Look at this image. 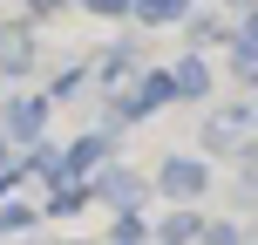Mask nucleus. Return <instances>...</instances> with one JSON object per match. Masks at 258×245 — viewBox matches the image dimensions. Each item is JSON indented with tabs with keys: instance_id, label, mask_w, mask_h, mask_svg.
Listing matches in <instances>:
<instances>
[{
	"instance_id": "1",
	"label": "nucleus",
	"mask_w": 258,
	"mask_h": 245,
	"mask_svg": "<svg viewBox=\"0 0 258 245\" xmlns=\"http://www.w3.org/2000/svg\"><path fill=\"white\" fill-rule=\"evenodd\" d=\"M163 103H177V75H170V68H163V75H143L129 95H116V103H109V136H116L129 116H150V109H163Z\"/></svg>"
},
{
	"instance_id": "2",
	"label": "nucleus",
	"mask_w": 258,
	"mask_h": 245,
	"mask_svg": "<svg viewBox=\"0 0 258 245\" xmlns=\"http://www.w3.org/2000/svg\"><path fill=\"white\" fill-rule=\"evenodd\" d=\"M204 184H211L204 157H163V170H156V191H163V198H177V205H183V198H197Z\"/></svg>"
},
{
	"instance_id": "3",
	"label": "nucleus",
	"mask_w": 258,
	"mask_h": 245,
	"mask_svg": "<svg viewBox=\"0 0 258 245\" xmlns=\"http://www.w3.org/2000/svg\"><path fill=\"white\" fill-rule=\"evenodd\" d=\"M41 123H48V103H41V95H14V103H7V136L14 143L41 150Z\"/></svg>"
},
{
	"instance_id": "4",
	"label": "nucleus",
	"mask_w": 258,
	"mask_h": 245,
	"mask_svg": "<svg viewBox=\"0 0 258 245\" xmlns=\"http://www.w3.org/2000/svg\"><path fill=\"white\" fill-rule=\"evenodd\" d=\"M95 198H109V205H122V218H129V205L143 198V177H136V170H122V164H109L102 177H95Z\"/></svg>"
},
{
	"instance_id": "5",
	"label": "nucleus",
	"mask_w": 258,
	"mask_h": 245,
	"mask_svg": "<svg viewBox=\"0 0 258 245\" xmlns=\"http://www.w3.org/2000/svg\"><path fill=\"white\" fill-rule=\"evenodd\" d=\"M102 157H109V129H89V136H75V143H68V177L82 184L95 164H102Z\"/></svg>"
},
{
	"instance_id": "6",
	"label": "nucleus",
	"mask_w": 258,
	"mask_h": 245,
	"mask_svg": "<svg viewBox=\"0 0 258 245\" xmlns=\"http://www.w3.org/2000/svg\"><path fill=\"white\" fill-rule=\"evenodd\" d=\"M245 129H251V109H224V116H211V129H204V150H238Z\"/></svg>"
},
{
	"instance_id": "7",
	"label": "nucleus",
	"mask_w": 258,
	"mask_h": 245,
	"mask_svg": "<svg viewBox=\"0 0 258 245\" xmlns=\"http://www.w3.org/2000/svg\"><path fill=\"white\" fill-rule=\"evenodd\" d=\"M231 62H238V75H258V14H245V21L231 27Z\"/></svg>"
},
{
	"instance_id": "8",
	"label": "nucleus",
	"mask_w": 258,
	"mask_h": 245,
	"mask_svg": "<svg viewBox=\"0 0 258 245\" xmlns=\"http://www.w3.org/2000/svg\"><path fill=\"white\" fill-rule=\"evenodd\" d=\"M211 225L197 218V211H177V218H163V232H156V245H197Z\"/></svg>"
},
{
	"instance_id": "9",
	"label": "nucleus",
	"mask_w": 258,
	"mask_h": 245,
	"mask_svg": "<svg viewBox=\"0 0 258 245\" xmlns=\"http://www.w3.org/2000/svg\"><path fill=\"white\" fill-rule=\"evenodd\" d=\"M170 75H177V95H211V68L197 62V55H183Z\"/></svg>"
},
{
	"instance_id": "10",
	"label": "nucleus",
	"mask_w": 258,
	"mask_h": 245,
	"mask_svg": "<svg viewBox=\"0 0 258 245\" xmlns=\"http://www.w3.org/2000/svg\"><path fill=\"white\" fill-rule=\"evenodd\" d=\"M89 198H95V184H61V191L48 198V211H54V218H68V211H82Z\"/></svg>"
},
{
	"instance_id": "11",
	"label": "nucleus",
	"mask_w": 258,
	"mask_h": 245,
	"mask_svg": "<svg viewBox=\"0 0 258 245\" xmlns=\"http://www.w3.org/2000/svg\"><path fill=\"white\" fill-rule=\"evenodd\" d=\"M183 14V0H136V21H150V27H170Z\"/></svg>"
},
{
	"instance_id": "12",
	"label": "nucleus",
	"mask_w": 258,
	"mask_h": 245,
	"mask_svg": "<svg viewBox=\"0 0 258 245\" xmlns=\"http://www.w3.org/2000/svg\"><path fill=\"white\" fill-rule=\"evenodd\" d=\"M82 75H89V68H61V75H54V89H48V95H54V103H61V95H75V89H82Z\"/></svg>"
},
{
	"instance_id": "13",
	"label": "nucleus",
	"mask_w": 258,
	"mask_h": 245,
	"mask_svg": "<svg viewBox=\"0 0 258 245\" xmlns=\"http://www.w3.org/2000/svg\"><path fill=\"white\" fill-rule=\"evenodd\" d=\"M122 68H129V48H109L102 55V82H122Z\"/></svg>"
},
{
	"instance_id": "14",
	"label": "nucleus",
	"mask_w": 258,
	"mask_h": 245,
	"mask_svg": "<svg viewBox=\"0 0 258 245\" xmlns=\"http://www.w3.org/2000/svg\"><path fill=\"white\" fill-rule=\"evenodd\" d=\"M21 225H34V211H27V205H7V211H0V232H21Z\"/></svg>"
},
{
	"instance_id": "15",
	"label": "nucleus",
	"mask_w": 258,
	"mask_h": 245,
	"mask_svg": "<svg viewBox=\"0 0 258 245\" xmlns=\"http://www.w3.org/2000/svg\"><path fill=\"white\" fill-rule=\"evenodd\" d=\"M204 245H245V232H238V225H211Z\"/></svg>"
},
{
	"instance_id": "16",
	"label": "nucleus",
	"mask_w": 258,
	"mask_h": 245,
	"mask_svg": "<svg viewBox=\"0 0 258 245\" xmlns=\"http://www.w3.org/2000/svg\"><path fill=\"white\" fill-rule=\"evenodd\" d=\"M143 238H150V232H143V218H122V225H116V245H143Z\"/></svg>"
},
{
	"instance_id": "17",
	"label": "nucleus",
	"mask_w": 258,
	"mask_h": 245,
	"mask_svg": "<svg viewBox=\"0 0 258 245\" xmlns=\"http://www.w3.org/2000/svg\"><path fill=\"white\" fill-rule=\"evenodd\" d=\"M82 7H95V14H136V0H82Z\"/></svg>"
},
{
	"instance_id": "18",
	"label": "nucleus",
	"mask_w": 258,
	"mask_h": 245,
	"mask_svg": "<svg viewBox=\"0 0 258 245\" xmlns=\"http://www.w3.org/2000/svg\"><path fill=\"white\" fill-rule=\"evenodd\" d=\"M245 184H251V191H258V150L245 157Z\"/></svg>"
},
{
	"instance_id": "19",
	"label": "nucleus",
	"mask_w": 258,
	"mask_h": 245,
	"mask_svg": "<svg viewBox=\"0 0 258 245\" xmlns=\"http://www.w3.org/2000/svg\"><path fill=\"white\" fill-rule=\"evenodd\" d=\"M14 184H21V170H0V198H7V191H14Z\"/></svg>"
},
{
	"instance_id": "20",
	"label": "nucleus",
	"mask_w": 258,
	"mask_h": 245,
	"mask_svg": "<svg viewBox=\"0 0 258 245\" xmlns=\"http://www.w3.org/2000/svg\"><path fill=\"white\" fill-rule=\"evenodd\" d=\"M54 7H61V0H27V14H54Z\"/></svg>"
}]
</instances>
